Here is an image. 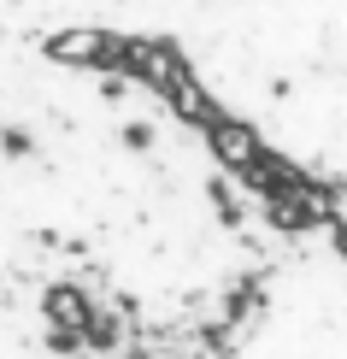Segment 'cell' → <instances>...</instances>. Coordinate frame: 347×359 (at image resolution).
Masks as SVG:
<instances>
[{
    "mask_svg": "<svg viewBox=\"0 0 347 359\" xmlns=\"http://www.w3.org/2000/svg\"><path fill=\"white\" fill-rule=\"evenodd\" d=\"M0 359H118V353L83 341L53 312H41V306L18 301L12 289H0Z\"/></svg>",
    "mask_w": 347,
    "mask_h": 359,
    "instance_id": "6da1fadb",
    "label": "cell"
},
{
    "mask_svg": "<svg viewBox=\"0 0 347 359\" xmlns=\"http://www.w3.org/2000/svg\"><path fill=\"white\" fill-rule=\"evenodd\" d=\"M329 236H336V248H347V189L329 194Z\"/></svg>",
    "mask_w": 347,
    "mask_h": 359,
    "instance_id": "7a4b0ae2",
    "label": "cell"
}]
</instances>
